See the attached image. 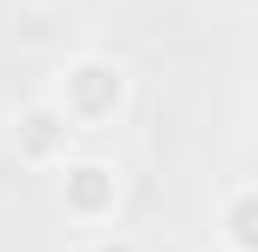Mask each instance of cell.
Masks as SVG:
<instances>
[{
  "instance_id": "6da1fadb",
  "label": "cell",
  "mask_w": 258,
  "mask_h": 252,
  "mask_svg": "<svg viewBox=\"0 0 258 252\" xmlns=\"http://www.w3.org/2000/svg\"><path fill=\"white\" fill-rule=\"evenodd\" d=\"M42 96L66 114L72 132H114L132 108V66L108 48H78L48 72Z\"/></svg>"
},
{
  "instance_id": "3957f363",
  "label": "cell",
  "mask_w": 258,
  "mask_h": 252,
  "mask_svg": "<svg viewBox=\"0 0 258 252\" xmlns=\"http://www.w3.org/2000/svg\"><path fill=\"white\" fill-rule=\"evenodd\" d=\"M72 144H78V132L66 126V114L48 96H30V102H18V108L6 114V150H12L24 168H36V174H60L66 162L78 156Z\"/></svg>"
},
{
  "instance_id": "52a82bcc",
  "label": "cell",
  "mask_w": 258,
  "mask_h": 252,
  "mask_svg": "<svg viewBox=\"0 0 258 252\" xmlns=\"http://www.w3.org/2000/svg\"><path fill=\"white\" fill-rule=\"evenodd\" d=\"M204 252H228V246H216V240H210V246H204Z\"/></svg>"
},
{
  "instance_id": "8992f818",
  "label": "cell",
  "mask_w": 258,
  "mask_h": 252,
  "mask_svg": "<svg viewBox=\"0 0 258 252\" xmlns=\"http://www.w3.org/2000/svg\"><path fill=\"white\" fill-rule=\"evenodd\" d=\"M24 6H30V12H54L60 0H24Z\"/></svg>"
},
{
  "instance_id": "5b68a950",
  "label": "cell",
  "mask_w": 258,
  "mask_h": 252,
  "mask_svg": "<svg viewBox=\"0 0 258 252\" xmlns=\"http://www.w3.org/2000/svg\"><path fill=\"white\" fill-rule=\"evenodd\" d=\"M84 252H144V246H138L132 234H120V228H102V234H96Z\"/></svg>"
},
{
  "instance_id": "277c9868",
  "label": "cell",
  "mask_w": 258,
  "mask_h": 252,
  "mask_svg": "<svg viewBox=\"0 0 258 252\" xmlns=\"http://www.w3.org/2000/svg\"><path fill=\"white\" fill-rule=\"evenodd\" d=\"M210 228H216V246L258 252V180H234L222 192L216 210H210Z\"/></svg>"
},
{
  "instance_id": "7a4b0ae2",
  "label": "cell",
  "mask_w": 258,
  "mask_h": 252,
  "mask_svg": "<svg viewBox=\"0 0 258 252\" xmlns=\"http://www.w3.org/2000/svg\"><path fill=\"white\" fill-rule=\"evenodd\" d=\"M54 198H60V216L72 228H114L120 216V198H126V174L114 156H72L60 174H54Z\"/></svg>"
}]
</instances>
